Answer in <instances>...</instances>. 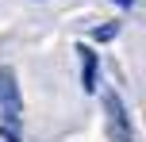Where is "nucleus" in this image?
<instances>
[{"label":"nucleus","instance_id":"obj_4","mask_svg":"<svg viewBox=\"0 0 146 142\" xmlns=\"http://www.w3.org/2000/svg\"><path fill=\"white\" fill-rule=\"evenodd\" d=\"M111 35H119V23H108V27L96 31V38H111Z\"/></svg>","mask_w":146,"mask_h":142},{"label":"nucleus","instance_id":"obj_2","mask_svg":"<svg viewBox=\"0 0 146 142\" xmlns=\"http://www.w3.org/2000/svg\"><path fill=\"white\" fill-rule=\"evenodd\" d=\"M104 108H108V138L111 142H135V131H131V115H127L123 100L115 92L104 96Z\"/></svg>","mask_w":146,"mask_h":142},{"label":"nucleus","instance_id":"obj_1","mask_svg":"<svg viewBox=\"0 0 146 142\" xmlns=\"http://www.w3.org/2000/svg\"><path fill=\"white\" fill-rule=\"evenodd\" d=\"M0 115H4L8 127L23 119V96H19V81L8 65H0Z\"/></svg>","mask_w":146,"mask_h":142},{"label":"nucleus","instance_id":"obj_3","mask_svg":"<svg viewBox=\"0 0 146 142\" xmlns=\"http://www.w3.org/2000/svg\"><path fill=\"white\" fill-rule=\"evenodd\" d=\"M77 54H81V89H85V92H96V73H100L96 50L81 42V46H77Z\"/></svg>","mask_w":146,"mask_h":142}]
</instances>
